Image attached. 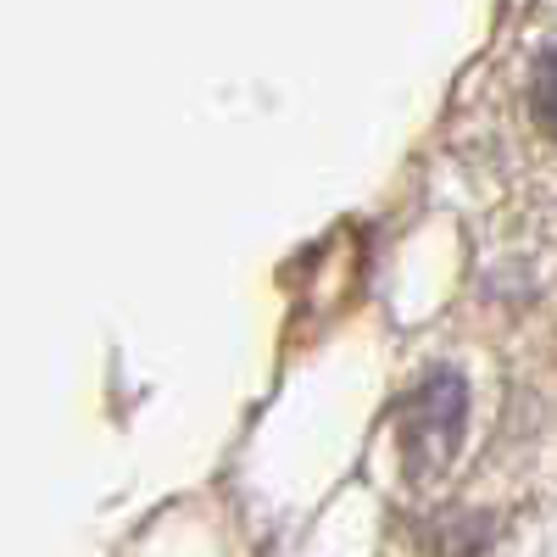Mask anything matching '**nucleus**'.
Instances as JSON below:
<instances>
[{"label": "nucleus", "instance_id": "nucleus-1", "mask_svg": "<svg viewBox=\"0 0 557 557\" xmlns=\"http://www.w3.org/2000/svg\"><path fill=\"white\" fill-rule=\"evenodd\" d=\"M462 418H469V391H462V380L451 374V368H441L435 380H424V391L407 396V407H401V446H407L418 474L446 469L451 462V451L462 441Z\"/></svg>", "mask_w": 557, "mask_h": 557}, {"label": "nucleus", "instance_id": "nucleus-2", "mask_svg": "<svg viewBox=\"0 0 557 557\" xmlns=\"http://www.w3.org/2000/svg\"><path fill=\"white\" fill-rule=\"evenodd\" d=\"M530 112L541 123L546 139H557V51H546L535 62V78H530Z\"/></svg>", "mask_w": 557, "mask_h": 557}]
</instances>
